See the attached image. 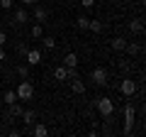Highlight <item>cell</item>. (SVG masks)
Returning <instances> with one entry per match:
<instances>
[{
	"label": "cell",
	"instance_id": "obj_1",
	"mask_svg": "<svg viewBox=\"0 0 146 137\" xmlns=\"http://www.w3.org/2000/svg\"><path fill=\"white\" fill-rule=\"evenodd\" d=\"M95 108H98V113L105 118V120H110V118L115 115V100L110 98V95H102V98H98Z\"/></svg>",
	"mask_w": 146,
	"mask_h": 137
},
{
	"label": "cell",
	"instance_id": "obj_2",
	"mask_svg": "<svg viewBox=\"0 0 146 137\" xmlns=\"http://www.w3.org/2000/svg\"><path fill=\"white\" fill-rule=\"evenodd\" d=\"M134 120H136V110L131 103H127L124 105V135H131V127H134Z\"/></svg>",
	"mask_w": 146,
	"mask_h": 137
},
{
	"label": "cell",
	"instance_id": "obj_3",
	"mask_svg": "<svg viewBox=\"0 0 146 137\" xmlns=\"http://www.w3.org/2000/svg\"><path fill=\"white\" fill-rule=\"evenodd\" d=\"M15 93H17V98H20V100H32V98H34V86L25 79V81H20V86H17Z\"/></svg>",
	"mask_w": 146,
	"mask_h": 137
},
{
	"label": "cell",
	"instance_id": "obj_4",
	"mask_svg": "<svg viewBox=\"0 0 146 137\" xmlns=\"http://www.w3.org/2000/svg\"><path fill=\"white\" fill-rule=\"evenodd\" d=\"M119 91H122L124 98H131V95L136 93V81L131 79V76H124V79L119 81Z\"/></svg>",
	"mask_w": 146,
	"mask_h": 137
},
{
	"label": "cell",
	"instance_id": "obj_5",
	"mask_svg": "<svg viewBox=\"0 0 146 137\" xmlns=\"http://www.w3.org/2000/svg\"><path fill=\"white\" fill-rule=\"evenodd\" d=\"M90 79H93V83H95V86H107V83H110V74H107V68H102V66L93 68Z\"/></svg>",
	"mask_w": 146,
	"mask_h": 137
},
{
	"label": "cell",
	"instance_id": "obj_6",
	"mask_svg": "<svg viewBox=\"0 0 146 137\" xmlns=\"http://www.w3.org/2000/svg\"><path fill=\"white\" fill-rule=\"evenodd\" d=\"M27 22H29V15H27V10H25V7H17V10L12 12V25L22 27V25H27Z\"/></svg>",
	"mask_w": 146,
	"mask_h": 137
},
{
	"label": "cell",
	"instance_id": "obj_7",
	"mask_svg": "<svg viewBox=\"0 0 146 137\" xmlns=\"http://www.w3.org/2000/svg\"><path fill=\"white\" fill-rule=\"evenodd\" d=\"M25 59H27V64H29V66H39V64H42V52H39V49H27V54H25Z\"/></svg>",
	"mask_w": 146,
	"mask_h": 137
},
{
	"label": "cell",
	"instance_id": "obj_8",
	"mask_svg": "<svg viewBox=\"0 0 146 137\" xmlns=\"http://www.w3.org/2000/svg\"><path fill=\"white\" fill-rule=\"evenodd\" d=\"M63 66H66L68 71H76V66H78V54H76V52H68L66 56H63Z\"/></svg>",
	"mask_w": 146,
	"mask_h": 137
},
{
	"label": "cell",
	"instance_id": "obj_9",
	"mask_svg": "<svg viewBox=\"0 0 146 137\" xmlns=\"http://www.w3.org/2000/svg\"><path fill=\"white\" fill-rule=\"evenodd\" d=\"M71 91H73L76 95H83V93H85V83L78 79V76H71Z\"/></svg>",
	"mask_w": 146,
	"mask_h": 137
},
{
	"label": "cell",
	"instance_id": "obj_10",
	"mask_svg": "<svg viewBox=\"0 0 146 137\" xmlns=\"http://www.w3.org/2000/svg\"><path fill=\"white\" fill-rule=\"evenodd\" d=\"M34 7V20L36 22H46V17H49V10L44 5H32Z\"/></svg>",
	"mask_w": 146,
	"mask_h": 137
},
{
	"label": "cell",
	"instance_id": "obj_11",
	"mask_svg": "<svg viewBox=\"0 0 146 137\" xmlns=\"http://www.w3.org/2000/svg\"><path fill=\"white\" fill-rule=\"evenodd\" d=\"M32 135H34V137H46L49 135V127L42 125V122H34V125H32Z\"/></svg>",
	"mask_w": 146,
	"mask_h": 137
},
{
	"label": "cell",
	"instance_id": "obj_12",
	"mask_svg": "<svg viewBox=\"0 0 146 137\" xmlns=\"http://www.w3.org/2000/svg\"><path fill=\"white\" fill-rule=\"evenodd\" d=\"M110 47H112V52H124L127 39H124V37H115L112 42H110Z\"/></svg>",
	"mask_w": 146,
	"mask_h": 137
},
{
	"label": "cell",
	"instance_id": "obj_13",
	"mask_svg": "<svg viewBox=\"0 0 146 137\" xmlns=\"http://www.w3.org/2000/svg\"><path fill=\"white\" fill-rule=\"evenodd\" d=\"M22 122H25V125H34V122H36V113L34 110H22Z\"/></svg>",
	"mask_w": 146,
	"mask_h": 137
},
{
	"label": "cell",
	"instance_id": "obj_14",
	"mask_svg": "<svg viewBox=\"0 0 146 137\" xmlns=\"http://www.w3.org/2000/svg\"><path fill=\"white\" fill-rule=\"evenodd\" d=\"M54 79L56 81H68V68L66 66H56L54 68Z\"/></svg>",
	"mask_w": 146,
	"mask_h": 137
},
{
	"label": "cell",
	"instance_id": "obj_15",
	"mask_svg": "<svg viewBox=\"0 0 146 137\" xmlns=\"http://www.w3.org/2000/svg\"><path fill=\"white\" fill-rule=\"evenodd\" d=\"M29 34H32V39H42V37H44L42 22H34V25H32V30H29Z\"/></svg>",
	"mask_w": 146,
	"mask_h": 137
},
{
	"label": "cell",
	"instance_id": "obj_16",
	"mask_svg": "<svg viewBox=\"0 0 146 137\" xmlns=\"http://www.w3.org/2000/svg\"><path fill=\"white\" fill-rule=\"evenodd\" d=\"M141 30H144V20L141 17H134L129 22V32H141Z\"/></svg>",
	"mask_w": 146,
	"mask_h": 137
},
{
	"label": "cell",
	"instance_id": "obj_17",
	"mask_svg": "<svg viewBox=\"0 0 146 137\" xmlns=\"http://www.w3.org/2000/svg\"><path fill=\"white\" fill-rule=\"evenodd\" d=\"M15 100H20V98H17V93H15V91H5V95H3V103H5V105H10V103H15Z\"/></svg>",
	"mask_w": 146,
	"mask_h": 137
},
{
	"label": "cell",
	"instance_id": "obj_18",
	"mask_svg": "<svg viewBox=\"0 0 146 137\" xmlns=\"http://www.w3.org/2000/svg\"><path fill=\"white\" fill-rule=\"evenodd\" d=\"M88 30L93 32V34H100V32H102V22H100V20H90L88 22Z\"/></svg>",
	"mask_w": 146,
	"mask_h": 137
},
{
	"label": "cell",
	"instance_id": "obj_19",
	"mask_svg": "<svg viewBox=\"0 0 146 137\" xmlns=\"http://www.w3.org/2000/svg\"><path fill=\"white\" fill-rule=\"evenodd\" d=\"M88 22H90V17H88V15H78V20H76V27H78V30H88Z\"/></svg>",
	"mask_w": 146,
	"mask_h": 137
},
{
	"label": "cell",
	"instance_id": "obj_20",
	"mask_svg": "<svg viewBox=\"0 0 146 137\" xmlns=\"http://www.w3.org/2000/svg\"><path fill=\"white\" fill-rule=\"evenodd\" d=\"M124 52L129 54V56H136V54H139V44H136V42H127Z\"/></svg>",
	"mask_w": 146,
	"mask_h": 137
},
{
	"label": "cell",
	"instance_id": "obj_21",
	"mask_svg": "<svg viewBox=\"0 0 146 137\" xmlns=\"http://www.w3.org/2000/svg\"><path fill=\"white\" fill-rule=\"evenodd\" d=\"M42 44H44V49H49V52H51V49L56 47V39H54V37H42Z\"/></svg>",
	"mask_w": 146,
	"mask_h": 137
},
{
	"label": "cell",
	"instance_id": "obj_22",
	"mask_svg": "<svg viewBox=\"0 0 146 137\" xmlns=\"http://www.w3.org/2000/svg\"><path fill=\"white\" fill-rule=\"evenodd\" d=\"M15 7V0H0V10H12Z\"/></svg>",
	"mask_w": 146,
	"mask_h": 137
},
{
	"label": "cell",
	"instance_id": "obj_23",
	"mask_svg": "<svg viewBox=\"0 0 146 137\" xmlns=\"http://www.w3.org/2000/svg\"><path fill=\"white\" fill-rule=\"evenodd\" d=\"M15 71H17V76H20V79H27V76H29V68H27V66H17Z\"/></svg>",
	"mask_w": 146,
	"mask_h": 137
},
{
	"label": "cell",
	"instance_id": "obj_24",
	"mask_svg": "<svg viewBox=\"0 0 146 137\" xmlns=\"http://www.w3.org/2000/svg\"><path fill=\"white\" fill-rule=\"evenodd\" d=\"M80 5H83L85 10H93V5H95V0H80Z\"/></svg>",
	"mask_w": 146,
	"mask_h": 137
},
{
	"label": "cell",
	"instance_id": "obj_25",
	"mask_svg": "<svg viewBox=\"0 0 146 137\" xmlns=\"http://www.w3.org/2000/svg\"><path fill=\"white\" fill-rule=\"evenodd\" d=\"M5 42H7V34L0 30V47H5Z\"/></svg>",
	"mask_w": 146,
	"mask_h": 137
},
{
	"label": "cell",
	"instance_id": "obj_26",
	"mask_svg": "<svg viewBox=\"0 0 146 137\" xmlns=\"http://www.w3.org/2000/svg\"><path fill=\"white\" fill-rule=\"evenodd\" d=\"M119 68H122V74H129V68H131V66H129V64H127V61H124V64H122V66H119Z\"/></svg>",
	"mask_w": 146,
	"mask_h": 137
},
{
	"label": "cell",
	"instance_id": "obj_27",
	"mask_svg": "<svg viewBox=\"0 0 146 137\" xmlns=\"http://www.w3.org/2000/svg\"><path fill=\"white\" fill-rule=\"evenodd\" d=\"M17 52H20V56H25V54H27V44H20V49H17Z\"/></svg>",
	"mask_w": 146,
	"mask_h": 137
},
{
	"label": "cell",
	"instance_id": "obj_28",
	"mask_svg": "<svg viewBox=\"0 0 146 137\" xmlns=\"http://www.w3.org/2000/svg\"><path fill=\"white\" fill-rule=\"evenodd\" d=\"M34 3H36V0H22V5H29V7L34 5Z\"/></svg>",
	"mask_w": 146,
	"mask_h": 137
},
{
	"label": "cell",
	"instance_id": "obj_29",
	"mask_svg": "<svg viewBox=\"0 0 146 137\" xmlns=\"http://www.w3.org/2000/svg\"><path fill=\"white\" fill-rule=\"evenodd\" d=\"M0 61H5V52H3V47H0Z\"/></svg>",
	"mask_w": 146,
	"mask_h": 137
},
{
	"label": "cell",
	"instance_id": "obj_30",
	"mask_svg": "<svg viewBox=\"0 0 146 137\" xmlns=\"http://www.w3.org/2000/svg\"><path fill=\"white\" fill-rule=\"evenodd\" d=\"M0 113H3V100H0Z\"/></svg>",
	"mask_w": 146,
	"mask_h": 137
}]
</instances>
